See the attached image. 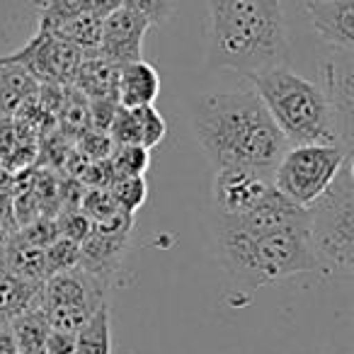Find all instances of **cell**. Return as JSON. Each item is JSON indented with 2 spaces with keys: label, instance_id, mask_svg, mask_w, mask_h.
Masks as SVG:
<instances>
[{
  "label": "cell",
  "instance_id": "obj_1",
  "mask_svg": "<svg viewBox=\"0 0 354 354\" xmlns=\"http://www.w3.org/2000/svg\"><path fill=\"white\" fill-rule=\"evenodd\" d=\"M214 238L221 265L248 289L320 272L308 236V209L291 204L277 189L241 216H214Z\"/></svg>",
  "mask_w": 354,
  "mask_h": 354
},
{
  "label": "cell",
  "instance_id": "obj_2",
  "mask_svg": "<svg viewBox=\"0 0 354 354\" xmlns=\"http://www.w3.org/2000/svg\"><path fill=\"white\" fill-rule=\"evenodd\" d=\"M189 117L194 138L214 170L245 167L272 177L277 160L289 148L252 88L199 95Z\"/></svg>",
  "mask_w": 354,
  "mask_h": 354
},
{
  "label": "cell",
  "instance_id": "obj_3",
  "mask_svg": "<svg viewBox=\"0 0 354 354\" xmlns=\"http://www.w3.org/2000/svg\"><path fill=\"white\" fill-rule=\"evenodd\" d=\"M207 68L243 78L289 61L284 0H207Z\"/></svg>",
  "mask_w": 354,
  "mask_h": 354
},
{
  "label": "cell",
  "instance_id": "obj_4",
  "mask_svg": "<svg viewBox=\"0 0 354 354\" xmlns=\"http://www.w3.org/2000/svg\"><path fill=\"white\" fill-rule=\"evenodd\" d=\"M248 83L262 100L289 146L339 143V129L323 85L294 73L286 64L250 75Z\"/></svg>",
  "mask_w": 354,
  "mask_h": 354
},
{
  "label": "cell",
  "instance_id": "obj_5",
  "mask_svg": "<svg viewBox=\"0 0 354 354\" xmlns=\"http://www.w3.org/2000/svg\"><path fill=\"white\" fill-rule=\"evenodd\" d=\"M308 236L320 274L354 272V170L344 160L333 185L308 207Z\"/></svg>",
  "mask_w": 354,
  "mask_h": 354
},
{
  "label": "cell",
  "instance_id": "obj_6",
  "mask_svg": "<svg viewBox=\"0 0 354 354\" xmlns=\"http://www.w3.org/2000/svg\"><path fill=\"white\" fill-rule=\"evenodd\" d=\"M352 153L339 143H296L289 146L272 170V185L296 207L308 209L325 189Z\"/></svg>",
  "mask_w": 354,
  "mask_h": 354
},
{
  "label": "cell",
  "instance_id": "obj_7",
  "mask_svg": "<svg viewBox=\"0 0 354 354\" xmlns=\"http://www.w3.org/2000/svg\"><path fill=\"white\" fill-rule=\"evenodd\" d=\"M104 291L107 284H102L83 267H71V270L49 274L39 294V304L46 313L49 328L75 335L88 323L90 315L104 304Z\"/></svg>",
  "mask_w": 354,
  "mask_h": 354
},
{
  "label": "cell",
  "instance_id": "obj_8",
  "mask_svg": "<svg viewBox=\"0 0 354 354\" xmlns=\"http://www.w3.org/2000/svg\"><path fill=\"white\" fill-rule=\"evenodd\" d=\"M6 59L22 64L41 85H71L83 54L54 32L37 30V35L20 51Z\"/></svg>",
  "mask_w": 354,
  "mask_h": 354
},
{
  "label": "cell",
  "instance_id": "obj_9",
  "mask_svg": "<svg viewBox=\"0 0 354 354\" xmlns=\"http://www.w3.org/2000/svg\"><path fill=\"white\" fill-rule=\"evenodd\" d=\"M274 189L270 175L245 167H221L214 172V216H241L255 209Z\"/></svg>",
  "mask_w": 354,
  "mask_h": 354
},
{
  "label": "cell",
  "instance_id": "obj_10",
  "mask_svg": "<svg viewBox=\"0 0 354 354\" xmlns=\"http://www.w3.org/2000/svg\"><path fill=\"white\" fill-rule=\"evenodd\" d=\"M325 95L335 112V122L339 129V143L344 151H354V71L352 51H337L323 66Z\"/></svg>",
  "mask_w": 354,
  "mask_h": 354
},
{
  "label": "cell",
  "instance_id": "obj_11",
  "mask_svg": "<svg viewBox=\"0 0 354 354\" xmlns=\"http://www.w3.org/2000/svg\"><path fill=\"white\" fill-rule=\"evenodd\" d=\"M148 27L151 25L143 17L133 15L131 10L117 8L107 17H102L97 54L102 59L112 61L114 66L143 59V39H146Z\"/></svg>",
  "mask_w": 354,
  "mask_h": 354
},
{
  "label": "cell",
  "instance_id": "obj_12",
  "mask_svg": "<svg viewBox=\"0 0 354 354\" xmlns=\"http://www.w3.org/2000/svg\"><path fill=\"white\" fill-rule=\"evenodd\" d=\"M304 8L313 32L325 44L337 51L354 49V0H320Z\"/></svg>",
  "mask_w": 354,
  "mask_h": 354
},
{
  "label": "cell",
  "instance_id": "obj_13",
  "mask_svg": "<svg viewBox=\"0 0 354 354\" xmlns=\"http://www.w3.org/2000/svg\"><path fill=\"white\" fill-rule=\"evenodd\" d=\"M129 233L131 231H100L93 228L90 236L80 243L78 267L97 277L102 284H109L122 265L129 248Z\"/></svg>",
  "mask_w": 354,
  "mask_h": 354
},
{
  "label": "cell",
  "instance_id": "obj_14",
  "mask_svg": "<svg viewBox=\"0 0 354 354\" xmlns=\"http://www.w3.org/2000/svg\"><path fill=\"white\" fill-rule=\"evenodd\" d=\"M37 127L20 117L0 119V165L10 172L27 170L39 156Z\"/></svg>",
  "mask_w": 354,
  "mask_h": 354
},
{
  "label": "cell",
  "instance_id": "obj_15",
  "mask_svg": "<svg viewBox=\"0 0 354 354\" xmlns=\"http://www.w3.org/2000/svg\"><path fill=\"white\" fill-rule=\"evenodd\" d=\"M160 95V75L148 61L138 59L119 66L117 102L122 107H143L153 104Z\"/></svg>",
  "mask_w": 354,
  "mask_h": 354
},
{
  "label": "cell",
  "instance_id": "obj_16",
  "mask_svg": "<svg viewBox=\"0 0 354 354\" xmlns=\"http://www.w3.org/2000/svg\"><path fill=\"white\" fill-rule=\"evenodd\" d=\"M39 80L22 64L0 56V119L17 117L39 93Z\"/></svg>",
  "mask_w": 354,
  "mask_h": 354
},
{
  "label": "cell",
  "instance_id": "obj_17",
  "mask_svg": "<svg viewBox=\"0 0 354 354\" xmlns=\"http://www.w3.org/2000/svg\"><path fill=\"white\" fill-rule=\"evenodd\" d=\"M117 75L119 66L102 59L100 54H90L80 59L71 85L85 100H117Z\"/></svg>",
  "mask_w": 354,
  "mask_h": 354
},
{
  "label": "cell",
  "instance_id": "obj_18",
  "mask_svg": "<svg viewBox=\"0 0 354 354\" xmlns=\"http://www.w3.org/2000/svg\"><path fill=\"white\" fill-rule=\"evenodd\" d=\"M41 284L12 272L0 255V320H12L39 304Z\"/></svg>",
  "mask_w": 354,
  "mask_h": 354
},
{
  "label": "cell",
  "instance_id": "obj_19",
  "mask_svg": "<svg viewBox=\"0 0 354 354\" xmlns=\"http://www.w3.org/2000/svg\"><path fill=\"white\" fill-rule=\"evenodd\" d=\"M3 262L12 272H17V274L30 281H37V284H44V279L49 277L44 248L32 245V243H27L25 238L15 236V233L8 238L6 248H3Z\"/></svg>",
  "mask_w": 354,
  "mask_h": 354
},
{
  "label": "cell",
  "instance_id": "obj_20",
  "mask_svg": "<svg viewBox=\"0 0 354 354\" xmlns=\"http://www.w3.org/2000/svg\"><path fill=\"white\" fill-rule=\"evenodd\" d=\"M15 337L17 352L20 354H44V339L49 333V323H46V313L41 304L27 308L17 318L8 320Z\"/></svg>",
  "mask_w": 354,
  "mask_h": 354
},
{
  "label": "cell",
  "instance_id": "obj_21",
  "mask_svg": "<svg viewBox=\"0 0 354 354\" xmlns=\"http://www.w3.org/2000/svg\"><path fill=\"white\" fill-rule=\"evenodd\" d=\"M49 32H54L56 37H61V39L68 41L71 46H75L83 56H90V54H97L102 20L90 15V12H80V15L61 22L59 27H54V30H49Z\"/></svg>",
  "mask_w": 354,
  "mask_h": 354
},
{
  "label": "cell",
  "instance_id": "obj_22",
  "mask_svg": "<svg viewBox=\"0 0 354 354\" xmlns=\"http://www.w3.org/2000/svg\"><path fill=\"white\" fill-rule=\"evenodd\" d=\"M75 354H112V323L107 304L100 306L75 333Z\"/></svg>",
  "mask_w": 354,
  "mask_h": 354
},
{
  "label": "cell",
  "instance_id": "obj_23",
  "mask_svg": "<svg viewBox=\"0 0 354 354\" xmlns=\"http://www.w3.org/2000/svg\"><path fill=\"white\" fill-rule=\"evenodd\" d=\"M107 160L114 172V180L117 177H143L151 165V151L143 146H114Z\"/></svg>",
  "mask_w": 354,
  "mask_h": 354
},
{
  "label": "cell",
  "instance_id": "obj_24",
  "mask_svg": "<svg viewBox=\"0 0 354 354\" xmlns=\"http://www.w3.org/2000/svg\"><path fill=\"white\" fill-rule=\"evenodd\" d=\"M109 192H112L114 202L119 204V209L133 216V214L146 204L148 185L143 177H117V180L109 185Z\"/></svg>",
  "mask_w": 354,
  "mask_h": 354
},
{
  "label": "cell",
  "instance_id": "obj_25",
  "mask_svg": "<svg viewBox=\"0 0 354 354\" xmlns=\"http://www.w3.org/2000/svg\"><path fill=\"white\" fill-rule=\"evenodd\" d=\"M133 117L138 124V141L143 148H156L162 138L167 136V122L160 112L156 109V104H143V107H131Z\"/></svg>",
  "mask_w": 354,
  "mask_h": 354
},
{
  "label": "cell",
  "instance_id": "obj_26",
  "mask_svg": "<svg viewBox=\"0 0 354 354\" xmlns=\"http://www.w3.org/2000/svg\"><path fill=\"white\" fill-rule=\"evenodd\" d=\"M44 257H46V272H49V274L71 270V267H78L80 243L59 236L54 243H49V245L44 248Z\"/></svg>",
  "mask_w": 354,
  "mask_h": 354
},
{
  "label": "cell",
  "instance_id": "obj_27",
  "mask_svg": "<svg viewBox=\"0 0 354 354\" xmlns=\"http://www.w3.org/2000/svg\"><path fill=\"white\" fill-rule=\"evenodd\" d=\"M85 12V0H44L39 10V27L37 30H54L61 22Z\"/></svg>",
  "mask_w": 354,
  "mask_h": 354
},
{
  "label": "cell",
  "instance_id": "obj_28",
  "mask_svg": "<svg viewBox=\"0 0 354 354\" xmlns=\"http://www.w3.org/2000/svg\"><path fill=\"white\" fill-rule=\"evenodd\" d=\"M122 8L143 17L151 27H160L175 12V0H122Z\"/></svg>",
  "mask_w": 354,
  "mask_h": 354
},
{
  "label": "cell",
  "instance_id": "obj_29",
  "mask_svg": "<svg viewBox=\"0 0 354 354\" xmlns=\"http://www.w3.org/2000/svg\"><path fill=\"white\" fill-rule=\"evenodd\" d=\"M80 141V156L88 160H107L114 151V143L107 131H97V129H88L78 136Z\"/></svg>",
  "mask_w": 354,
  "mask_h": 354
},
{
  "label": "cell",
  "instance_id": "obj_30",
  "mask_svg": "<svg viewBox=\"0 0 354 354\" xmlns=\"http://www.w3.org/2000/svg\"><path fill=\"white\" fill-rule=\"evenodd\" d=\"M44 354H75V335L49 328L44 339Z\"/></svg>",
  "mask_w": 354,
  "mask_h": 354
},
{
  "label": "cell",
  "instance_id": "obj_31",
  "mask_svg": "<svg viewBox=\"0 0 354 354\" xmlns=\"http://www.w3.org/2000/svg\"><path fill=\"white\" fill-rule=\"evenodd\" d=\"M117 8H122V0H85V12L100 17V20L114 12Z\"/></svg>",
  "mask_w": 354,
  "mask_h": 354
},
{
  "label": "cell",
  "instance_id": "obj_32",
  "mask_svg": "<svg viewBox=\"0 0 354 354\" xmlns=\"http://www.w3.org/2000/svg\"><path fill=\"white\" fill-rule=\"evenodd\" d=\"M0 354H20L15 337H12V330L6 320H0Z\"/></svg>",
  "mask_w": 354,
  "mask_h": 354
},
{
  "label": "cell",
  "instance_id": "obj_33",
  "mask_svg": "<svg viewBox=\"0 0 354 354\" xmlns=\"http://www.w3.org/2000/svg\"><path fill=\"white\" fill-rule=\"evenodd\" d=\"M10 236H12V233L3 226V221H0V255H3V248H6V243H8V238H10Z\"/></svg>",
  "mask_w": 354,
  "mask_h": 354
},
{
  "label": "cell",
  "instance_id": "obj_34",
  "mask_svg": "<svg viewBox=\"0 0 354 354\" xmlns=\"http://www.w3.org/2000/svg\"><path fill=\"white\" fill-rule=\"evenodd\" d=\"M308 3H320V0H304V6H308Z\"/></svg>",
  "mask_w": 354,
  "mask_h": 354
}]
</instances>
